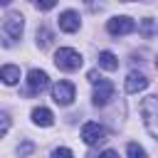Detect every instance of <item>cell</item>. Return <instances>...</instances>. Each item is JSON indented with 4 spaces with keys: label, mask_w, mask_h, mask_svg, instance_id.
I'll list each match as a JSON object with an SVG mask.
<instances>
[{
    "label": "cell",
    "mask_w": 158,
    "mask_h": 158,
    "mask_svg": "<svg viewBox=\"0 0 158 158\" xmlns=\"http://www.w3.org/2000/svg\"><path fill=\"white\" fill-rule=\"evenodd\" d=\"M138 111H141V116H143V123H146L148 133H151L153 138H158V94L146 96V99L141 101Z\"/></svg>",
    "instance_id": "obj_1"
},
{
    "label": "cell",
    "mask_w": 158,
    "mask_h": 158,
    "mask_svg": "<svg viewBox=\"0 0 158 158\" xmlns=\"http://www.w3.org/2000/svg\"><path fill=\"white\" fill-rule=\"evenodd\" d=\"M54 64H57V69H62V72H77V69L84 64V59H81V54H79L77 49H72V47H59V49L54 52Z\"/></svg>",
    "instance_id": "obj_2"
},
{
    "label": "cell",
    "mask_w": 158,
    "mask_h": 158,
    "mask_svg": "<svg viewBox=\"0 0 158 158\" xmlns=\"http://www.w3.org/2000/svg\"><path fill=\"white\" fill-rule=\"evenodd\" d=\"M2 32L7 35L5 47H10V44H12V40H20V37H22V32H25V17H22L20 12H10V15H5Z\"/></svg>",
    "instance_id": "obj_3"
},
{
    "label": "cell",
    "mask_w": 158,
    "mask_h": 158,
    "mask_svg": "<svg viewBox=\"0 0 158 158\" xmlns=\"http://www.w3.org/2000/svg\"><path fill=\"white\" fill-rule=\"evenodd\" d=\"M106 30H109V35L121 37V35L133 32V30H136V22H133L131 17H126V15H116V17H111V20L106 22Z\"/></svg>",
    "instance_id": "obj_4"
},
{
    "label": "cell",
    "mask_w": 158,
    "mask_h": 158,
    "mask_svg": "<svg viewBox=\"0 0 158 158\" xmlns=\"http://www.w3.org/2000/svg\"><path fill=\"white\" fill-rule=\"evenodd\" d=\"M52 99L59 106H69L74 101V84L72 81H57L52 86Z\"/></svg>",
    "instance_id": "obj_5"
},
{
    "label": "cell",
    "mask_w": 158,
    "mask_h": 158,
    "mask_svg": "<svg viewBox=\"0 0 158 158\" xmlns=\"http://www.w3.org/2000/svg\"><path fill=\"white\" fill-rule=\"evenodd\" d=\"M106 138V131H104V126H99L96 121H86L84 126H81V141L86 143V146H96V143H101Z\"/></svg>",
    "instance_id": "obj_6"
},
{
    "label": "cell",
    "mask_w": 158,
    "mask_h": 158,
    "mask_svg": "<svg viewBox=\"0 0 158 158\" xmlns=\"http://www.w3.org/2000/svg\"><path fill=\"white\" fill-rule=\"evenodd\" d=\"M111 99H114V84L109 79H101L99 84H94V96H91L94 106H106Z\"/></svg>",
    "instance_id": "obj_7"
},
{
    "label": "cell",
    "mask_w": 158,
    "mask_h": 158,
    "mask_svg": "<svg viewBox=\"0 0 158 158\" xmlns=\"http://www.w3.org/2000/svg\"><path fill=\"white\" fill-rule=\"evenodd\" d=\"M47 86H49L47 72H42V69H30L27 72V89H30V94H40Z\"/></svg>",
    "instance_id": "obj_8"
},
{
    "label": "cell",
    "mask_w": 158,
    "mask_h": 158,
    "mask_svg": "<svg viewBox=\"0 0 158 158\" xmlns=\"http://www.w3.org/2000/svg\"><path fill=\"white\" fill-rule=\"evenodd\" d=\"M146 86H148V77H146V74H141V72H128V77H126V81H123L126 94H138V91H143Z\"/></svg>",
    "instance_id": "obj_9"
},
{
    "label": "cell",
    "mask_w": 158,
    "mask_h": 158,
    "mask_svg": "<svg viewBox=\"0 0 158 158\" xmlns=\"http://www.w3.org/2000/svg\"><path fill=\"white\" fill-rule=\"evenodd\" d=\"M59 30L62 32H77L79 30V25H81V20H79V12H74V10H64L62 15H59Z\"/></svg>",
    "instance_id": "obj_10"
},
{
    "label": "cell",
    "mask_w": 158,
    "mask_h": 158,
    "mask_svg": "<svg viewBox=\"0 0 158 158\" xmlns=\"http://www.w3.org/2000/svg\"><path fill=\"white\" fill-rule=\"evenodd\" d=\"M32 123L42 126V128H49L54 123V114L49 109H44V106H37V109H32Z\"/></svg>",
    "instance_id": "obj_11"
},
{
    "label": "cell",
    "mask_w": 158,
    "mask_h": 158,
    "mask_svg": "<svg viewBox=\"0 0 158 158\" xmlns=\"http://www.w3.org/2000/svg\"><path fill=\"white\" fill-rule=\"evenodd\" d=\"M99 67L106 69V72H114V69H118V57L114 52L104 49V52H99Z\"/></svg>",
    "instance_id": "obj_12"
},
{
    "label": "cell",
    "mask_w": 158,
    "mask_h": 158,
    "mask_svg": "<svg viewBox=\"0 0 158 158\" xmlns=\"http://www.w3.org/2000/svg\"><path fill=\"white\" fill-rule=\"evenodd\" d=\"M0 79H2V84H7V86L17 84V79H20V67H15V64H5V67L0 69Z\"/></svg>",
    "instance_id": "obj_13"
},
{
    "label": "cell",
    "mask_w": 158,
    "mask_h": 158,
    "mask_svg": "<svg viewBox=\"0 0 158 158\" xmlns=\"http://www.w3.org/2000/svg\"><path fill=\"white\" fill-rule=\"evenodd\" d=\"M138 32H141V35H143L146 40L156 37V35H158V25H156V20H151V17L141 20V25H138Z\"/></svg>",
    "instance_id": "obj_14"
},
{
    "label": "cell",
    "mask_w": 158,
    "mask_h": 158,
    "mask_svg": "<svg viewBox=\"0 0 158 158\" xmlns=\"http://www.w3.org/2000/svg\"><path fill=\"white\" fill-rule=\"evenodd\" d=\"M49 44H52V32H49L47 27H40V30H37V47H40V49H47Z\"/></svg>",
    "instance_id": "obj_15"
},
{
    "label": "cell",
    "mask_w": 158,
    "mask_h": 158,
    "mask_svg": "<svg viewBox=\"0 0 158 158\" xmlns=\"http://www.w3.org/2000/svg\"><path fill=\"white\" fill-rule=\"evenodd\" d=\"M126 151H128V158H148V153H146L138 143H133V141L128 143V148H126Z\"/></svg>",
    "instance_id": "obj_16"
},
{
    "label": "cell",
    "mask_w": 158,
    "mask_h": 158,
    "mask_svg": "<svg viewBox=\"0 0 158 158\" xmlns=\"http://www.w3.org/2000/svg\"><path fill=\"white\" fill-rule=\"evenodd\" d=\"M32 151H35V143H32V141H22V143H20V148H17V156H20V158H25V156H30Z\"/></svg>",
    "instance_id": "obj_17"
},
{
    "label": "cell",
    "mask_w": 158,
    "mask_h": 158,
    "mask_svg": "<svg viewBox=\"0 0 158 158\" xmlns=\"http://www.w3.org/2000/svg\"><path fill=\"white\" fill-rule=\"evenodd\" d=\"M35 5H37V10H42V12H47V10H52V7L57 5V0H37Z\"/></svg>",
    "instance_id": "obj_18"
},
{
    "label": "cell",
    "mask_w": 158,
    "mask_h": 158,
    "mask_svg": "<svg viewBox=\"0 0 158 158\" xmlns=\"http://www.w3.org/2000/svg\"><path fill=\"white\" fill-rule=\"evenodd\" d=\"M52 158H74V153L69 148H54L52 151Z\"/></svg>",
    "instance_id": "obj_19"
},
{
    "label": "cell",
    "mask_w": 158,
    "mask_h": 158,
    "mask_svg": "<svg viewBox=\"0 0 158 158\" xmlns=\"http://www.w3.org/2000/svg\"><path fill=\"white\" fill-rule=\"evenodd\" d=\"M0 118H2V123H0V133L5 136V133H7V128H10V116L2 111V114H0Z\"/></svg>",
    "instance_id": "obj_20"
},
{
    "label": "cell",
    "mask_w": 158,
    "mask_h": 158,
    "mask_svg": "<svg viewBox=\"0 0 158 158\" xmlns=\"http://www.w3.org/2000/svg\"><path fill=\"white\" fill-rule=\"evenodd\" d=\"M86 79H89L91 84H99V81H101V77H99V72H96V69H91V72H86Z\"/></svg>",
    "instance_id": "obj_21"
},
{
    "label": "cell",
    "mask_w": 158,
    "mask_h": 158,
    "mask_svg": "<svg viewBox=\"0 0 158 158\" xmlns=\"http://www.w3.org/2000/svg\"><path fill=\"white\" fill-rule=\"evenodd\" d=\"M99 158H118V153H116V151H111V148H109V151H104V153H101V156H99Z\"/></svg>",
    "instance_id": "obj_22"
},
{
    "label": "cell",
    "mask_w": 158,
    "mask_h": 158,
    "mask_svg": "<svg viewBox=\"0 0 158 158\" xmlns=\"http://www.w3.org/2000/svg\"><path fill=\"white\" fill-rule=\"evenodd\" d=\"M86 5H89V10H96L99 5H96V0H86Z\"/></svg>",
    "instance_id": "obj_23"
},
{
    "label": "cell",
    "mask_w": 158,
    "mask_h": 158,
    "mask_svg": "<svg viewBox=\"0 0 158 158\" xmlns=\"http://www.w3.org/2000/svg\"><path fill=\"white\" fill-rule=\"evenodd\" d=\"M0 5H10V0H0Z\"/></svg>",
    "instance_id": "obj_24"
},
{
    "label": "cell",
    "mask_w": 158,
    "mask_h": 158,
    "mask_svg": "<svg viewBox=\"0 0 158 158\" xmlns=\"http://www.w3.org/2000/svg\"><path fill=\"white\" fill-rule=\"evenodd\" d=\"M156 69H158V59H156Z\"/></svg>",
    "instance_id": "obj_25"
},
{
    "label": "cell",
    "mask_w": 158,
    "mask_h": 158,
    "mask_svg": "<svg viewBox=\"0 0 158 158\" xmlns=\"http://www.w3.org/2000/svg\"><path fill=\"white\" fill-rule=\"evenodd\" d=\"M123 2H131V0H123Z\"/></svg>",
    "instance_id": "obj_26"
},
{
    "label": "cell",
    "mask_w": 158,
    "mask_h": 158,
    "mask_svg": "<svg viewBox=\"0 0 158 158\" xmlns=\"http://www.w3.org/2000/svg\"><path fill=\"white\" fill-rule=\"evenodd\" d=\"M32 2H37V0H32Z\"/></svg>",
    "instance_id": "obj_27"
}]
</instances>
